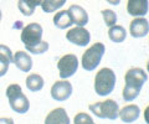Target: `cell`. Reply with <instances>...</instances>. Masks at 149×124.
I'll list each match as a JSON object with an SVG mask.
<instances>
[{
    "label": "cell",
    "mask_w": 149,
    "mask_h": 124,
    "mask_svg": "<svg viewBox=\"0 0 149 124\" xmlns=\"http://www.w3.org/2000/svg\"><path fill=\"white\" fill-rule=\"evenodd\" d=\"M147 80L148 76L142 68H130V70H128L124 76L125 85L122 92L123 99L128 100V102L136 99L141 93L142 87L147 82Z\"/></svg>",
    "instance_id": "6da1fadb"
},
{
    "label": "cell",
    "mask_w": 149,
    "mask_h": 124,
    "mask_svg": "<svg viewBox=\"0 0 149 124\" xmlns=\"http://www.w3.org/2000/svg\"><path fill=\"white\" fill-rule=\"evenodd\" d=\"M116 86L114 71L108 67H104L96 73L95 77V91L101 97H106L112 93Z\"/></svg>",
    "instance_id": "7a4b0ae2"
},
{
    "label": "cell",
    "mask_w": 149,
    "mask_h": 124,
    "mask_svg": "<svg viewBox=\"0 0 149 124\" xmlns=\"http://www.w3.org/2000/svg\"><path fill=\"white\" fill-rule=\"evenodd\" d=\"M6 97L9 100V104H10V108L14 112H16L19 114H24L30 109L29 99L22 93V89L19 85L13 83L10 86H8Z\"/></svg>",
    "instance_id": "3957f363"
},
{
    "label": "cell",
    "mask_w": 149,
    "mask_h": 124,
    "mask_svg": "<svg viewBox=\"0 0 149 124\" xmlns=\"http://www.w3.org/2000/svg\"><path fill=\"white\" fill-rule=\"evenodd\" d=\"M90 111L95 114L96 117L102 118V119H114L118 118V112H119V105L118 103L113 99H106L103 102H97L90 104Z\"/></svg>",
    "instance_id": "277c9868"
},
{
    "label": "cell",
    "mask_w": 149,
    "mask_h": 124,
    "mask_svg": "<svg viewBox=\"0 0 149 124\" xmlns=\"http://www.w3.org/2000/svg\"><path fill=\"white\" fill-rule=\"evenodd\" d=\"M106 47L102 42L93 44L90 48H87L82 55V67L86 71H93L98 67L102 57L104 55Z\"/></svg>",
    "instance_id": "5b68a950"
},
{
    "label": "cell",
    "mask_w": 149,
    "mask_h": 124,
    "mask_svg": "<svg viewBox=\"0 0 149 124\" xmlns=\"http://www.w3.org/2000/svg\"><path fill=\"white\" fill-rule=\"evenodd\" d=\"M42 41V26L37 22L26 25L21 31V42L26 47H32Z\"/></svg>",
    "instance_id": "8992f818"
},
{
    "label": "cell",
    "mask_w": 149,
    "mask_h": 124,
    "mask_svg": "<svg viewBox=\"0 0 149 124\" xmlns=\"http://www.w3.org/2000/svg\"><path fill=\"white\" fill-rule=\"evenodd\" d=\"M57 68H58V73L60 77L62 80H67L68 77L73 76L77 72L78 68V58L76 57V55L68 53L65 55L57 62Z\"/></svg>",
    "instance_id": "52a82bcc"
},
{
    "label": "cell",
    "mask_w": 149,
    "mask_h": 124,
    "mask_svg": "<svg viewBox=\"0 0 149 124\" xmlns=\"http://www.w3.org/2000/svg\"><path fill=\"white\" fill-rule=\"evenodd\" d=\"M66 39L71 44H74L80 47L88 45L91 40V35L88 33V30L85 29V26H76L73 29L68 30L66 34Z\"/></svg>",
    "instance_id": "ba28073f"
},
{
    "label": "cell",
    "mask_w": 149,
    "mask_h": 124,
    "mask_svg": "<svg viewBox=\"0 0 149 124\" xmlns=\"http://www.w3.org/2000/svg\"><path fill=\"white\" fill-rule=\"evenodd\" d=\"M72 94V85L66 80H61L55 82L51 87V97L55 100L62 102L71 97Z\"/></svg>",
    "instance_id": "9c48e42d"
},
{
    "label": "cell",
    "mask_w": 149,
    "mask_h": 124,
    "mask_svg": "<svg viewBox=\"0 0 149 124\" xmlns=\"http://www.w3.org/2000/svg\"><path fill=\"white\" fill-rule=\"evenodd\" d=\"M149 31V24L148 20L144 17H137V19L132 20L129 25V33L134 39H141L148 35Z\"/></svg>",
    "instance_id": "30bf717a"
},
{
    "label": "cell",
    "mask_w": 149,
    "mask_h": 124,
    "mask_svg": "<svg viewBox=\"0 0 149 124\" xmlns=\"http://www.w3.org/2000/svg\"><path fill=\"white\" fill-rule=\"evenodd\" d=\"M45 124H70L68 114L62 107L55 108L46 116Z\"/></svg>",
    "instance_id": "8fae6325"
},
{
    "label": "cell",
    "mask_w": 149,
    "mask_h": 124,
    "mask_svg": "<svg viewBox=\"0 0 149 124\" xmlns=\"http://www.w3.org/2000/svg\"><path fill=\"white\" fill-rule=\"evenodd\" d=\"M13 63L22 72H29L32 68V60L25 51H17L13 55Z\"/></svg>",
    "instance_id": "7c38bea8"
},
{
    "label": "cell",
    "mask_w": 149,
    "mask_h": 124,
    "mask_svg": "<svg viewBox=\"0 0 149 124\" xmlns=\"http://www.w3.org/2000/svg\"><path fill=\"white\" fill-rule=\"evenodd\" d=\"M139 114H141V109L137 104H129L125 105L122 109H119L118 112V117L120 118V121L124 123H133L136 122Z\"/></svg>",
    "instance_id": "4fadbf2b"
},
{
    "label": "cell",
    "mask_w": 149,
    "mask_h": 124,
    "mask_svg": "<svg viewBox=\"0 0 149 124\" xmlns=\"http://www.w3.org/2000/svg\"><path fill=\"white\" fill-rule=\"evenodd\" d=\"M127 11L132 16H144L148 12V0H128Z\"/></svg>",
    "instance_id": "5bb4252c"
},
{
    "label": "cell",
    "mask_w": 149,
    "mask_h": 124,
    "mask_svg": "<svg viewBox=\"0 0 149 124\" xmlns=\"http://www.w3.org/2000/svg\"><path fill=\"white\" fill-rule=\"evenodd\" d=\"M68 12L71 15L73 24H76L77 26H85L88 22V14L82 6L71 5L68 9Z\"/></svg>",
    "instance_id": "9a60e30c"
},
{
    "label": "cell",
    "mask_w": 149,
    "mask_h": 124,
    "mask_svg": "<svg viewBox=\"0 0 149 124\" xmlns=\"http://www.w3.org/2000/svg\"><path fill=\"white\" fill-rule=\"evenodd\" d=\"M13 62V52L5 45H0V77L5 76L9 65Z\"/></svg>",
    "instance_id": "2e32d148"
},
{
    "label": "cell",
    "mask_w": 149,
    "mask_h": 124,
    "mask_svg": "<svg viewBox=\"0 0 149 124\" xmlns=\"http://www.w3.org/2000/svg\"><path fill=\"white\" fill-rule=\"evenodd\" d=\"M54 24L56 27H58L61 30L67 29V27L71 26L73 24V21L71 19V15H70L68 10H61V11L56 12L54 16Z\"/></svg>",
    "instance_id": "e0dca14e"
},
{
    "label": "cell",
    "mask_w": 149,
    "mask_h": 124,
    "mask_svg": "<svg viewBox=\"0 0 149 124\" xmlns=\"http://www.w3.org/2000/svg\"><path fill=\"white\" fill-rule=\"evenodd\" d=\"M108 37L111 41H113V42H117V44L123 42L125 37H127V31H125L123 26L113 25V26H111L108 30Z\"/></svg>",
    "instance_id": "ac0fdd59"
},
{
    "label": "cell",
    "mask_w": 149,
    "mask_h": 124,
    "mask_svg": "<svg viewBox=\"0 0 149 124\" xmlns=\"http://www.w3.org/2000/svg\"><path fill=\"white\" fill-rule=\"evenodd\" d=\"M44 78L37 73H31L27 76L26 78V87L27 89H30L31 92H39L44 87Z\"/></svg>",
    "instance_id": "d6986e66"
},
{
    "label": "cell",
    "mask_w": 149,
    "mask_h": 124,
    "mask_svg": "<svg viewBox=\"0 0 149 124\" xmlns=\"http://www.w3.org/2000/svg\"><path fill=\"white\" fill-rule=\"evenodd\" d=\"M67 0H44L41 4L44 12H54L58 9H61Z\"/></svg>",
    "instance_id": "ffe728a7"
},
{
    "label": "cell",
    "mask_w": 149,
    "mask_h": 124,
    "mask_svg": "<svg viewBox=\"0 0 149 124\" xmlns=\"http://www.w3.org/2000/svg\"><path fill=\"white\" fill-rule=\"evenodd\" d=\"M17 8L20 12L25 16H31L35 11V6L29 1V0H19L17 1Z\"/></svg>",
    "instance_id": "44dd1931"
},
{
    "label": "cell",
    "mask_w": 149,
    "mask_h": 124,
    "mask_svg": "<svg viewBox=\"0 0 149 124\" xmlns=\"http://www.w3.org/2000/svg\"><path fill=\"white\" fill-rule=\"evenodd\" d=\"M102 16H103V21L106 26H113L116 25V22H117V15H116V12L113 10H109V9H104V10L101 11Z\"/></svg>",
    "instance_id": "7402d4cb"
},
{
    "label": "cell",
    "mask_w": 149,
    "mask_h": 124,
    "mask_svg": "<svg viewBox=\"0 0 149 124\" xmlns=\"http://www.w3.org/2000/svg\"><path fill=\"white\" fill-rule=\"evenodd\" d=\"M26 50H27V51H29L30 53H34V55L45 53V52L49 50V42H46V41H41L40 44L32 46V47H26Z\"/></svg>",
    "instance_id": "603a6c76"
},
{
    "label": "cell",
    "mask_w": 149,
    "mask_h": 124,
    "mask_svg": "<svg viewBox=\"0 0 149 124\" xmlns=\"http://www.w3.org/2000/svg\"><path fill=\"white\" fill-rule=\"evenodd\" d=\"M73 123L74 124H96L93 122L92 117L90 114H87L85 112H81V113H77L74 116V119H73Z\"/></svg>",
    "instance_id": "cb8c5ba5"
},
{
    "label": "cell",
    "mask_w": 149,
    "mask_h": 124,
    "mask_svg": "<svg viewBox=\"0 0 149 124\" xmlns=\"http://www.w3.org/2000/svg\"><path fill=\"white\" fill-rule=\"evenodd\" d=\"M0 124H15L11 118H0Z\"/></svg>",
    "instance_id": "d4e9b609"
},
{
    "label": "cell",
    "mask_w": 149,
    "mask_h": 124,
    "mask_svg": "<svg viewBox=\"0 0 149 124\" xmlns=\"http://www.w3.org/2000/svg\"><path fill=\"white\" fill-rule=\"evenodd\" d=\"M29 1L32 4V5H34L35 8L36 6H39V5H41V4H42V1L44 0H29Z\"/></svg>",
    "instance_id": "484cf974"
},
{
    "label": "cell",
    "mask_w": 149,
    "mask_h": 124,
    "mask_svg": "<svg viewBox=\"0 0 149 124\" xmlns=\"http://www.w3.org/2000/svg\"><path fill=\"white\" fill-rule=\"evenodd\" d=\"M109 4H112V5H118V4L120 3V0H107Z\"/></svg>",
    "instance_id": "4316f807"
},
{
    "label": "cell",
    "mask_w": 149,
    "mask_h": 124,
    "mask_svg": "<svg viewBox=\"0 0 149 124\" xmlns=\"http://www.w3.org/2000/svg\"><path fill=\"white\" fill-rule=\"evenodd\" d=\"M0 21H1V10H0Z\"/></svg>",
    "instance_id": "83f0119b"
}]
</instances>
